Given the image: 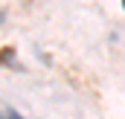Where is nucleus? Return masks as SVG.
Instances as JSON below:
<instances>
[{
    "label": "nucleus",
    "instance_id": "nucleus-1",
    "mask_svg": "<svg viewBox=\"0 0 125 119\" xmlns=\"http://www.w3.org/2000/svg\"><path fill=\"white\" fill-rule=\"evenodd\" d=\"M122 6H125V0H122Z\"/></svg>",
    "mask_w": 125,
    "mask_h": 119
}]
</instances>
